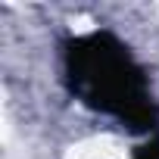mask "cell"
<instances>
[{
	"label": "cell",
	"mask_w": 159,
	"mask_h": 159,
	"mask_svg": "<svg viewBox=\"0 0 159 159\" xmlns=\"http://www.w3.org/2000/svg\"><path fill=\"white\" fill-rule=\"evenodd\" d=\"M62 72L72 97L88 109L112 116L134 131H153L159 125L147 72L112 31H88L66 41Z\"/></svg>",
	"instance_id": "cell-1"
},
{
	"label": "cell",
	"mask_w": 159,
	"mask_h": 159,
	"mask_svg": "<svg viewBox=\"0 0 159 159\" xmlns=\"http://www.w3.org/2000/svg\"><path fill=\"white\" fill-rule=\"evenodd\" d=\"M134 159H159V140H147L143 147H137Z\"/></svg>",
	"instance_id": "cell-2"
}]
</instances>
